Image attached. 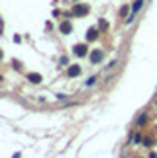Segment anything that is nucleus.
Here are the masks:
<instances>
[{
	"label": "nucleus",
	"instance_id": "1",
	"mask_svg": "<svg viewBox=\"0 0 157 158\" xmlns=\"http://www.w3.org/2000/svg\"><path fill=\"white\" fill-rule=\"evenodd\" d=\"M142 6H143V0H136V2H133V6H132V14H130V20H133V16L139 12V8H142Z\"/></svg>",
	"mask_w": 157,
	"mask_h": 158
},
{
	"label": "nucleus",
	"instance_id": "2",
	"mask_svg": "<svg viewBox=\"0 0 157 158\" xmlns=\"http://www.w3.org/2000/svg\"><path fill=\"white\" fill-rule=\"evenodd\" d=\"M67 74H69V76H77V74H81V66H79V65H73L71 68L67 70Z\"/></svg>",
	"mask_w": 157,
	"mask_h": 158
},
{
	"label": "nucleus",
	"instance_id": "3",
	"mask_svg": "<svg viewBox=\"0 0 157 158\" xmlns=\"http://www.w3.org/2000/svg\"><path fill=\"white\" fill-rule=\"evenodd\" d=\"M91 59H92V63H98V60L102 59V51H94V53L91 55Z\"/></svg>",
	"mask_w": 157,
	"mask_h": 158
},
{
	"label": "nucleus",
	"instance_id": "4",
	"mask_svg": "<svg viewBox=\"0 0 157 158\" xmlns=\"http://www.w3.org/2000/svg\"><path fill=\"white\" fill-rule=\"evenodd\" d=\"M75 53H77V55H85V53H86V47H85V45L75 47Z\"/></svg>",
	"mask_w": 157,
	"mask_h": 158
},
{
	"label": "nucleus",
	"instance_id": "5",
	"mask_svg": "<svg viewBox=\"0 0 157 158\" xmlns=\"http://www.w3.org/2000/svg\"><path fill=\"white\" fill-rule=\"evenodd\" d=\"M29 80H32V82H41L39 74H29Z\"/></svg>",
	"mask_w": 157,
	"mask_h": 158
},
{
	"label": "nucleus",
	"instance_id": "6",
	"mask_svg": "<svg viewBox=\"0 0 157 158\" xmlns=\"http://www.w3.org/2000/svg\"><path fill=\"white\" fill-rule=\"evenodd\" d=\"M0 57H2V53H0Z\"/></svg>",
	"mask_w": 157,
	"mask_h": 158
}]
</instances>
